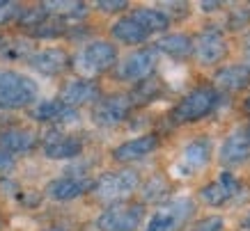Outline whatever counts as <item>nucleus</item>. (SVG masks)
<instances>
[{"label": "nucleus", "mask_w": 250, "mask_h": 231, "mask_svg": "<svg viewBox=\"0 0 250 231\" xmlns=\"http://www.w3.org/2000/svg\"><path fill=\"white\" fill-rule=\"evenodd\" d=\"M74 67L87 78L106 74L113 67H117V48L110 41H104V39L90 41L76 53Z\"/></svg>", "instance_id": "obj_3"}, {"label": "nucleus", "mask_w": 250, "mask_h": 231, "mask_svg": "<svg viewBox=\"0 0 250 231\" xmlns=\"http://www.w3.org/2000/svg\"><path fill=\"white\" fill-rule=\"evenodd\" d=\"M28 64L44 76H60L69 67H74V60L62 48H44V51L32 53Z\"/></svg>", "instance_id": "obj_13"}, {"label": "nucleus", "mask_w": 250, "mask_h": 231, "mask_svg": "<svg viewBox=\"0 0 250 231\" xmlns=\"http://www.w3.org/2000/svg\"><path fill=\"white\" fill-rule=\"evenodd\" d=\"M243 224H246V227H248V229H250V213H248V217L243 220Z\"/></svg>", "instance_id": "obj_38"}, {"label": "nucleus", "mask_w": 250, "mask_h": 231, "mask_svg": "<svg viewBox=\"0 0 250 231\" xmlns=\"http://www.w3.org/2000/svg\"><path fill=\"white\" fill-rule=\"evenodd\" d=\"M220 103L218 92L213 87H197V90L188 92L186 96L174 105L172 110V121L174 124H190V121H200L202 117L211 115L216 110V105Z\"/></svg>", "instance_id": "obj_4"}, {"label": "nucleus", "mask_w": 250, "mask_h": 231, "mask_svg": "<svg viewBox=\"0 0 250 231\" xmlns=\"http://www.w3.org/2000/svg\"><path fill=\"white\" fill-rule=\"evenodd\" d=\"M243 55H246V67L250 69V37H248V41H246V51H243Z\"/></svg>", "instance_id": "obj_35"}, {"label": "nucleus", "mask_w": 250, "mask_h": 231, "mask_svg": "<svg viewBox=\"0 0 250 231\" xmlns=\"http://www.w3.org/2000/svg\"><path fill=\"white\" fill-rule=\"evenodd\" d=\"M46 7V12L55 19H62V21H78L85 16V5L83 2H76V0H48V2H42Z\"/></svg>", "instance_id": "obj_24"}, {"label": "nucleus", "mask_w": 250, "mask_h": 231, "mask_svg": "<svg viewBox=\"0 0 250 231\" xmlns=\"http://www.w3.org/2000/svg\"><path fill=\"white\" fill-rule=\"evenodd\" d=\"M159 147V137L156 135H140L136 140H129L120 144L117 149L113 151V158L117 163H133V160H140V158L149 156L152 151H156Z\"/></svg>", "instance_id": "obj_17"}, {"label": "nucleus", "mask_w": 250, "mask_h": 231, "mask_svg": "<svg viewBox=\"0 0 250 231\" xmlns=\"http://www.w3.org/2000/svg\"><path fill=\"white\" fill-rule=\"evenodd\" d=\"M12 167H14V156L0 149V172H9Z\"/></svg>", "instance_id": "obj_33"}, {"label": "nucleus", "mask_w": 250, "mask_h": 231, "mask_svg": "<svg viewBox=\"0 0 250 231\" xmlns=\"http://www.w3.org/2000/svg\"><path fill=\"white\" fill-rule=\"evenodd\" d=\"M37 96L39 87L32 78L12 69H0V110L32 108V103H37Z\"/></svg>", "instance_id": "obj_1"}, {"label": "nucleus", "mask_w": 250, "mask_h": 231, "mask_svg": "<svg viewBox=\"0 0 250 231\" xmlns=\"http://www.w3.org/2000/svg\"><path fill=\"white\" fill-rule=\"evenodd\" d=\"M167 190H170V186L166 183L163 176H152V179L145 183L143 197H145V201H161L167 197Z\"/></svg>", "instance_id": "obj_27"}, {"label": "nucleus", "mask_w": 250, "mask_h": 231, "mask_svg": "<svg viewBox=\"0 0 250 231\" xmlns=\"http://www.w3.org/2000/svg\"><path fill=\"white\" fill-rule=\"evenodd\" d=\"M48 19H51V14L46 12L44 5H35V7H23V12L16 23H19V28L32 32V30H37L39 25H44Z\"/></svg>", "instance_id": "obj_26"}, {"label": "nucleus", "mask_w": 250, "mask_h": 231, "mask_svg": "<svg viewBox=\"0 0 250 231\" xmlns=\"http://www.w3.org/2000/svg\"><path fill=\"white\" fill-rule=\"evenodd\" d=\"M101 98V90L99 85L90 78H76V80H69L64 82V87L60 90V101L69 108L76 110L78 105L85 103H97Z\"/></svg>", "instance_id": "obj_12"}, {"label": "nucleus", "mask_w": 250, "mask_h": 231, "mask_svg": "<svg viewBox=\"0 0 250 231\" xmlns=\"http://www.w3.org/2000/svg\"><path fill=\"white\" fill-rule=\"evenodd\" d=\"M0 229H2V217H0Z\"/></svg>", "instance_id": "obj_40"}, {"label": "nucleus", "mask_w": 250, "mask_h": 231, "mask_svg": "<svg viewBox=\"0 0 250 231\" xmlns=\"http://www.w3.org/2000/svg\"><path fill=\"white\" fill-rule=\"evenodd\" d=\"M30 44L28 41H14V44L5 46V51H2V55L0 58H7V60H21V58H25V60H30Z\"/></svg>", "instance_id": "obj_28"}, {"label": "nucleus", "mask_w": 250, "mask_h": 231, "mask_svg": "<svg viewBox=\"0 0 250 231\" xmlns=\"http://www.w3.org/2000/svg\"><path fill=\"white\" fill-rule=\"evenodd\" d=\"M30 117L42 124H69L78 119V110L64 105L60 98H51V101H37L32 105Z\"/></svg>", "instance_id": "obj_14"}, {"label": "nucleus", "mask_w": 250, "mask_h": 231, "mask_svg": "<svg viewBox=\"0 0 250 231\" xmlns=\"http://www.w3.org/2000/svg\"><path fill=\"white\" fill-rule=\"evenodd\" d=\"M23 12V5L19 2H9V0H0V25H7L12 21H19Z\"/></svg>", "instance_id": "obj_29"}, {"label": "nucleus", "mask_w": 250, "mask_h": 231, "mask_svg": "<svg viewBox=\"0 0 250 231\" xmlns=\"http://www.w3.org/2000/svg\"><path fill=\"white\" fill-rule=\"evenodd\" d=\"M110 35H113L117 41L122 44H143L149 39V32L145 30L143 25L136 21V19H131V16H124L120 21L113 23V28H110Z\"/></svg>", "instance_id": "obj_21"}, {"label": "nucleus", "mask_w": 250, "mask_h": 231, "mask_svg": "<svg viewBox=\"0 0 250 231\" xmlns=\"http://www.w3.org/2000/svg\"><path fill=\"white\" fill-rule=\"evenodd\" d=\"M140 186V176L133 170H117V172H106L101 174L94 183V197L104 204H124L126 197L136 192V188Z\"/></svg>", "instance_id": "obj_2"}, {"label": "nucleus", "mask_w": 250, "mask_h": 231, "mask_svg": "<svg viewBox=\"0 0 250 231\" xmlns=\"http://www.w3.org/2000/svg\"><path fill=\"white\" fill-rule=\"evenodd\" d=\"M156 48H138V51L129 53L124 60L115 67V76L117 80L124 82H140L145 78H149L156 67Z\"/></svg>", "instance_id": "obj_7"}, {"label": "nucleus", "mask_w": 250, "mask_h": 231, "mask_svg": "<svg viewBox=\"0 0 250 231\" xmlns=\"http://www.w3.org/2000/svg\"><path fill=\"white\" fill-rule=\"evenodd\" d=\"M236 192H239V181L234 179V174L220 172L218 181H213V183L202 188V190H200V197H202V201L209 204V206H223V204H228Z\"/></svg>", "instance_id": "obj_16"}, {"label": "nucleus", "mask_w": 250, "mask_h": 231, "mask_svg": "<svg viewBox=\"0 0 250 231\" xmlns=\"http://www.w3.org/2000/svg\"><path fill=\"white\" fill-rule=\"evenodd\" d=\"M94 183L97 181L87 179V176H58V179L48 181L46 186V194L53 201H71L81 197V194L94 190Z\"/></svg>", "instance_id": "obj_11"}, {"label": "nucleus", "mask_w": 250, "mask_h": 231, "mask_svg": "<svg viewBox=\"0 0 250 231\" xmlns=\"http://www.w3.org/2000/svg\"><path fill=\"white\" fill-rule=\"evenodd\" d=\"M97 7L101 12H122V9L129 7V2L126 0H99Z\"/></svg>", "instance_id": "obj_32"}, {"label": "nucleus", "mask_w": 250, "mask_h": 231, "mask_svg": "<svg viewBox=\"0 0 250 231\" xmlns=\"http://www.w3.org/2000/svg\"><path fill=\"white\" fill-rule=\"evenodd\" d=\"M131 19H136L140 25H143L145 30L154 35V32H163L167 30V25H170V16L166 12H161V9H152V7H138L133 14H129Z\"/></svg>", "instance_id": "obj_23"}, {"label": "nucleus", "mask_w": 250, "mask_h": 231, "mask_svg": "<svg viewBox=\"0 0 250 231\" xmlns=\"http://www.w3.org/2000/svg\"><path fill=\"white\" fill-rule=\"evenodd\" d=\"M131 96L126 94H113V96L99 98L92 108V121L101 128H113L126 119L131 110Z\"/></svg>", "instance_id": "obj_8"}, {"label": "nucleus", "mask_w": 250, "mask_h": 231, "mask_svg": "<svg viewBox=\"0 0 250 231\" xmlns=\"http://www.w3.org/2000/svg\"><path fill=\"white\" fill-rule=\"evenodd\" d=\"M200 7H202V12H213L216 7H220V2H202Z\"/></svg>", "instance_id": "obj_34"}, {"label": "nucleus", "mask_w": 250, "mask_h": 231, "mask_svg": "<svg viewBox=\"0 0 250 231\" xmlns=\"http://www.w3.org/2000/svg\"><path fill=\"white\" fill-rule=\"evenodd\" d=\"M145 220L143 204H115L97 220L99 231H136Z\"/></svg>", "instance_id": "obj_5"}, {"label": "nucleus", "mask_w": 250, "mask_h": 231, "mask_svg": "<svg viewBox=\"0 0 250 231\" xmlns=\"http://www.w3.org/2000/svg\"><path fill=\"white\" fill-rule=\"evenodd\" d=\"M250 156V124L239 126L229 133V137L220 147V163L223 165H239Z\"/></svg>", "instance_id": "obj_15"}, {"label": "nucleus", "mask_w": 250, "mask_h": 231, "mask_svg": "<svg viewBox=\"0 0 250 231\" xmlns=\"http://www.w3.org/2000/svg\"><path fill=\"white\" fill-rule=\"evenodd\" d=\"M250 21V9H232L229 16V30H239Z\"/></svg>", "instance_id": "obj_31"}, {"label": "nucleus", "mask_w": 250, "mask_h": 231, "mask_svg": "<svg viewBox=\"0 0 250 231\" xmlns=\"http://www.w3.org/2000/svg\"><path fill=\"white\" fill-rule=\"evenodd\" d=\"M44 231H67V229H60V227H53V229H44Z\"/></svg>", "instance_id": "obj_39"}, {"label": "nucleus", "mask_w": 250, "mask_h": 231, "mask_svg": "<svg viewBox=\"0 0 250 231\" xmlns=\"http://www.w3.org/2000/svg\"><path fill=\"white\" fill-rule=\"evenodd\" d=\"M193 53L200 64H216V62L223 60V55L228 53V44H225V37L223 32L216 28V25H209L200 32L195 39H193Z\"/></svg>", "instance_id": "obj_9"}, {"label": "nucleus", "mask_w": 250, "mask_h": 231, "mask_svg": "<svg viewBox=\"0 0 250 231\" xmlns=\"http://www.w3.org/2000/svg\"><path fill=\"white\" fill-rule=\"evenodd\" d=\"M154 48L170 55V58H174V60H184V58H188L190 53H193L195 46H193V39L188 35H166L163 39L156 41Z\"/></svg>", "instance_id": "obj_22"}, {"label": "nucleus", "mask_w": 250, "mask_h": 231, "mask_svg": "<svg viewBox=\"0 0 250 231\" xmlns=\"http://www.w3.org/2000/svg\"><path fill=\"white\" fill-rule=\"evenodd\" d=\"M193 211H195V204L186 199V197L167 201L152 215L145 231H177L182 224H186L190 220Z\"/></svg>", "instance_id": "obj_6"}, {"label": "nucleus", "mask_w": 250, "mask_h": 231, "mask_svg": "<svg viewBox=\"0 0 250 231\" xmlns=\"http://www.w3.org/2000/svg\"><path fill=\"white\" fill-rule=\"evenodd\" d=\"M213 82L225 92H241L250 85V69L246 64H229L216 71Z\"/></svg>", "instance_id": "obj_20"}, {"label": "nucleus", "mask_w": 250, "mask_h": 231, "mask_svg": "<svg viewBox=\"0 0 250 231\" xmlns=\"http://www.w3.org/2000/svg\"><path fill=\"white\" fill-rule=\"evenodd\" d=\"M223 227H225L223 217L211 215V217H205V220H200V222H197L190 231H223Z\"/></svg>", "instance_id": "obj_30"}, {"label": "nucleus", "mask_w": 250, "mask_h": 231, "mask_svg": "<svg viewBox=\"0 0 250 231\" xmlns=\"http://www.w3.org/2000/svg\"><path fill=\"white\" fill-rule=\"evenodd\" d=\"M5 46H7V39H2V35H0V55L5 51Z\"/></svg>", "instance_id": "obj_36"}, {"label": "nucleus", "mask_w": 250, "mask_h": 231, "mask_svg": "<svg viewBox=\"0 0 250 231\" xmlns=\"http://www.w3.org/2000/svg\"><path fill=\"white\" fill-rule=\"evenodd\" d=\"M161 92H163L161 80L154 78V76H149V78L136 82V87H133V92H131L129 96H131V103L133 105H145V103H152L156 96H161Z\"/></svg>", "instance_id": "obj_25"}, {"label": "nucleus", "mask_w": 250, "mask_h": 231, "mask_svg": "<svg viewBox=\"0 0 250 231\" xmlns=\"http://www.w3.org/2000/svg\"><path fill=\"white\" fill-rule=\"evenodd\" d=\"M243 108H246V112H248V115H250V96L246 98V105H243Z\"/></svg>", "instance_id": "obj_37"}, {"label": "nucleus", "mask_w": 250, "mask_h": 231, "mask_svg": "<svg viewBox=\"0 0 250 231\" xmlns=\"http://www.w3.org/2000/svg\"><path fill=\"white\" fill-rule=\"evenodd\" d=\"M209 156H211V140H209V137H197V140H193L188 147L184 149L179 172L193 174V172L202 170V167L209 163Z\"/></svg>", "instance_id": "obj_18"}, {"label": "nucleus", "mask_w": 250, "mask_h": 231, "mask_svg": "<svg viewBox=\"0 0 250 231\" xmlns=\"http://www.w3.org/2000/svg\"><path fill=\"white\" fill-rule=\"evenodd\" d=\"M42 147H44V154L51 160H69V158H78L81 151H83V142L78 140L76 135H67L53 128L44 135L42 140Z\"/></svg>", "instance_id": "obj_10"}, {"label": "nucleus", "mask_w": 250, "mask_h": 231, "mask_svg": "<svg viewBox=\"0 0 250 231\" xmlns=\"http://www.w3.org/2000/svg\"><path fill=\"white\" fill-rule=\"evenodd\" d=\"M37 133L28 128H5L0 131V149L7 154H25L37 147Z\"/></svg>", "instance_id": "obj_19"}]
</instances>
